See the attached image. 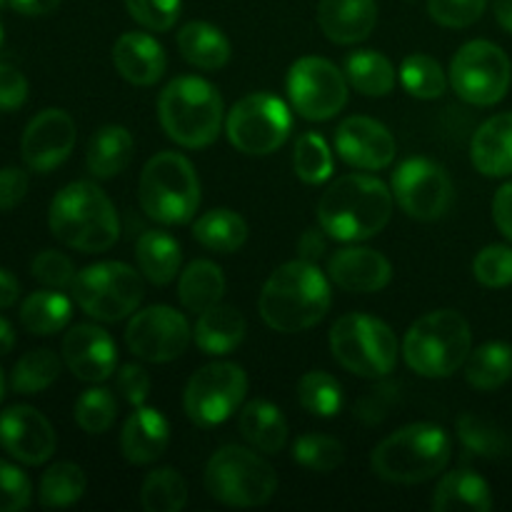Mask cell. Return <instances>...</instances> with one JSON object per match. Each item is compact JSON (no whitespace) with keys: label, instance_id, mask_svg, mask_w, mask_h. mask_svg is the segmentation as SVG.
<instances>
[{"label":"cell","instance_id":"obj_1","mask_svg":"<svg viewBox=\"0 0 512 512\" xmlns=\"http://www.w3.org/2000/svg\"><path fill=\"white\" fill-rule=\"evenodd\" d=\"M393 190L373 175L350 173L333 180L318 203L320 228L343 243L378 235L393 215Z\"/></svg>","mask_w":512,"mask_h":512},{"label":"cell","instance_id":"obj_2","mask_svg":"<svg viewBox=\"0 0 512 512\" xmlns=\"http://www.w3.org/2000/svg\"><path fill=\"white\" fill-rule=\"evenodd\" d=\"M333 303L330 283L310 260H290L280 265L260 293V318L278 333H303L313 328Z\"/></svg>","mask_w":512,"mask_h":512},{"label":"cell","instance_id":"obj_3","mask_svg":"<svg viewBox=\"0 0 512 512\" xmlns=\"http://www.w3.org/2000/svg\"><path fill=\"white\" fill-rule=\"evenodd\" d=\"M48 223L60 243L80 253H105L120 238V218L113 200L88 180L65 185L55 195Z\"/></svg>","mask_w":512,"mask_h":512},{"label":"cell","instance_id":"obj_4","mask_svg":"<svg viewBox=\"0 0 512 512\" xmlns=\"http://www.w3.org/2000/svg\"><path fill=\"white\" fill-rule=\"evenodd\" d=\"M453 443L440 425L413 423L388 435L370 455V468L388 483L415 485L443 473Z\"/></svg>","mask_w":512,"mask_h":512},{"label":"cell","instance_id":"obj_5","mask_svg":"<svg viewBox=\"0 0 512 512\" xmlns=\"http://www.w3.org/2000/svg\"><path fill=\"white\" fill-rule=\"evenodd\" d=\"M158 118L170 140L183 148H208L223 125V98L213 83L195 75L170 80L158 100Z\"/></svg>","mask_w":512,"mask_h":512},{"label":"cell","instance_id":"obj_6","mask_svg":"<svg viewBox=\"0 0 512 512\" xmlns=\"http://www.w3.org/2000/svg\"><path fill=\"white\" fill-rule=\"evenodd\" d=\"M473 345L470 325L458 310H433L408 328L405 363L423 378H450L463 368Z\"/></svg>","mask_w":512,"mask_h":512},{"label":"cell","instance_id":"obj_7","mask_svg":"<svg viewBox=\"0 0 512 512\" xmlns=\"http://www.w3.org/2000/svg\"><path fill=\"white\" fill-rule=\"evenodd\" d=\"M138 200L150 220L163 225H185L200 205V180L185 155L163 150L145 163L140 173Z\"/></svg>","mask_w":512,"mask_h":512},{"label":"cell","instance_id":"obj_8","mask_svg":"<svg viewBox=\"0 0 512 512\" xmlns=\"http://www.w3.org/2000/svg\"><path fill=\"white\" fill-rule=\"evenodd\" d=\"M205 490L230 508H258L275 495L278 475L253 450L223 445L205 465Z\"/></svg>","mask_w":512,"mask_h":512},{"label":"cell","instance_id":"obj_9","mask_svg":"<svg viewBox=\"0 0 512 512\" xmlns=\"http://www.w3.org/2000/svg\"><path fill=\"white\" fill-rule=\"evenodd\" d=\"M330 350L348 373L360 378H383L398 363V338L390 325L363 313H348L335 320Z\"/></svg>","mask_w":512,"mask_h":512},{"label":"cell","instance_id":"obj_10","mask_svg":"<svg viewBox=\"0 0 512 512\" xmlns=\"http://www.w3.org/2000/svg\"><path fill=\"white\" fill-rule=\"evenodd\" d=\"M75 303L100 323H118L135 313L143 300V278L138 270L120 260L88 265L73 280Z\"/></svg>","mask_w":512,"mask_h":512},{"label":"cell","instance_id":"obj_11","mask_svg":"<svg viewBox=\"0 0 512 512\" xmlns=\"http://www.w3.org/2000/svg\"><path fill=\"white\" fill-rule=\"evenodd\" d=\"M512 83L510 58L490 40H470L450 63V85L465 103L488 108L500 103Z\"/></svg>","mask_w":512,"mask_h":512},{"label":"cell","instance_id":"obj_12","mask_svg":"<svg viewBox=\"0 0 512 512\" xmlns=\"http://www.w3.org/2000/svg\"><path fill=\"white\" fill-rule=\"evenodd\" d=\"M293 118L288 105L270 93H250L230 108L228 140L245 155H270L288 140Z\"/></svg>","mask_w":512,"mask_h":512},{"label":"cell","instance_id":"obj_13","mask_svg":"<svg viewBox=\"0 0 512 512\" xmlns=\"http://www.w3.org/2000/svg\"><path fill=\"white\" fill-rule=\"evenodd\" d=\"M245 393H248V375L240 365L210 363L185 385V413L200 428H215L240 408Z\"/></svg>","mask_w":512,"mask_h":512},{"label":"cell","instance_id":"obj_14","mask_svg":"<svg viewBox=\"0 0 512 512\" xmlns=\"http://www.w3.org/2000/svg\"><path fill=\"white\" fill-rule=\"evenodd\" d=\"M395 203L408 213L410 218L433 223L440 220L455 200V188L443 165L428 158H410L398 165L390 180Z\"/></svg>","mask_w":512,"mask_h":512},{"label":"cell","instance_id":"obj_15","mask_svg":"<svg viewBox=\"0 0 512 512\" xmlns=\"http://www.w3.org/2000/svg\"><path fill=\"white\" fill-rule=\"evenodd\" d=\"M288 95L305 120H330L348 103V80L338 65L308 55L290 65Z\"/></svg>","mask_w":512,"mask_h":512},{"label":"cell","instance_id":"obj_16","mask_svg":"<svg viewBox=\"0 0 512 512\" xmlns=\"http://www.w3.org/2000/svg\"><path fill=\"white\" fill-rule=\"evenodd\" d=\"M193 330L183 313L170 305H150L133 315L125 328V343L130 353L148 363H170L180 358L190 345Z\"/></svg>","mask_w":512,"mask_h":512},{"label":"cell","instance_id":"obj_17","mask_svg":"<svg viewBox=\"0 0 512 512\" xmlns=\"http://www.w3.org/2000/svg\"><path fill=\"white\" fill-rule=\"evenodd\" d=\"M75 138V120L65 110H43L30 120L20 140L23 163L35 173H50L68 160L75 148Z\"/></svg>","mask_w":512,"mask_h":512},{"label":"cell","instance_id":"obj_18","mask_svg":"<svg viewBox=\"0 0 512 512\" xmlns=\"http://www.w3.org/2000/svg\"><path fill=\"white\" fill-rule=\"evenodd\" d=\"M340 160L358 170H383L395 160L398 145L383 123L365 115H350L335 130Z\"/></svg>","mask_w":512,"mask_h":512},{"label":"cell","instance_id":"obj_19","mask_svg":"<svg viewBox=\"0 0 512 512\" xmlns=\"http://www.w3.org/2000/svg\"><path fill=\"white\" fill-rule=\"evenodd\" d=\"M55 443L50 420L30 405H13L0 415V445L10 458L25 465H43L53 458Z\"/></svg>","mask_w":512,"mask_h":512},{"label":"cell","instance_id":"obj_20","mask_svg":"<svg viewBox=\"0 0 512 512\" xmlns=\"http://www.w3.org/2000/svg\"><path fill=\"white\" fill-rule=\"evenodd\" d=\"M63 360L70 373L83 383H103L118 368V350L103 328L80 323L65 333Z\"/></svg>","mask_w":512,"mask_h":512},{"label":"cell","instance_id":"obj_21","mask_svg":"<svg viewBox=\"0 0 512 512\" xmlns=\"http://www.w3.org/2000/svg\"><path fill=\"white\" fill-rule=\"evenodd\" d=\"M328 275L348 293H378L393 278V265L378 250L355 245L330 255Z\"/></svg>","mask_w":512,"mask_h":512},{"label":"cell","instance_id":"obj_22","mask_svg":"<svg viewBox=\"0 0 512 512\" xmlns=\"http://www.w3.org/2000/svg\"><path fill=\"white\" fill-rule=\"evenodd\" d=\"M378 23L375 0H320L318 25L325 38L338 45H355L368 38Z\"/></svg>","mask_w":512,"mask_h":512},{"label":"cell","instance_id":"obj_23","mask_svg":"<svg viewBox=\"0 0 512 512\" xmlns=\"http://www.w3.org/2000/svg\"><path fill=\"white\" fill-rule=\"evenodd\" d=\"M113 65L128 83L155 85L165 73V50L153 35L123 33L113 45Z\"/></svg>","mask_w":512,"mask_h":512},{"label":"cell","instance_id":"obj_24","mask_svg":"<svg viewBox=\"0 0 512 512\" xmlns=\"http://www.w3.org/2000/svg\"><path fill=\"white\" fill-rule=\"evenodd\" d=\"M170 443V425L155 408H135L120 433V450L133 465L155 463Z\"/></svg>","mask_w":512,"mask_h":512},{"label":"cell","instance_id":"obj_25","mask_svg":"<svg viewBox=\"0 0 512 512\" xmlns=\"http://www.w3.org/2000/svg\"><path fill=\"white\" fill-rule=\"evenodd\" d=\"M470 160L488 178L512 175V113L493 115L470 140Z\"/></svg>","mask_w":512,"mask_h":512},{"label":"cell","instance_id":"obj_26","mask_svg":"<svg viewBox=\"0 0 512 512\" xmlns=\"http://www.w3.org/2000/svg\"><path fill=\"white\" fill-rule=\"evenodd\" d=\"M193 338L205 355H228L243 343L245 318L233 305L218 303L198 315Z\"/></svg>","mask_w":512,"mask_h":512},{"label":"cell","instance_id":"obj_27","mask_svg":"<svg viewBox=\"0 0 512 512\" xmlns=\"http://www.w3.org/2000/svg\"><path fill=\"white\" fill-rule=\"evenodd\" d=\"M240 435L255 450L268 455H278L288 443V420L283 410L275 408L268 400H250L238 415Z\"/></svg>","mask_w":512,"mask_h":512},{"label":"cell","instance_id":"obj_28","mask_svg":"<svg viewBox=\"0 0 512 512\" xmlns=\"http://www.w3.org/2000/svg\"><path fill=\"white\" fill-rule=\"evenodd\" d=\"M430 505L435 512H488L493 510V493H490V485L473 470H453V473L443 475Z\"/></svg>","mask_w":512,"mask_h":512},{"label":"cell","instance_id":"obj_29","mask_svg":"<svg viewBox=\"0 0 512 512\" xmlns=\"http://www.w3.org/2000/svg\"><path fill=\"white\" fill-rule=\"evenodd\" d=\"M133 135L123 125H105L90 138L85 163L88 170L100 180L115 178L123 173L133 160Z\"/></svg>","mask_w":512,"mask_h":512},{"label":"cell","instance_id":"obj_30","mask_svg":"<svg viewBox=\"0 0 512 512\" xmlns=\"http://www.w3.org/2000/svg\"><path fill=\"white\" fill-rule=\"evenodd\" d=\"M178 50L200 70H218L230 60V40L215 25L193 20L178 30Z\"/></svg>","mask_w":512,"mask_h":512},{"label":"cell","instance_id":"obj_31","mask_svg":"<svg viewBox=\"0 0 512 512\" xmlns=\"http://www.w3.org/2000/svg\"><path fill=\"white\" fill-rule=\"evenodd\" d=\"M138 268L153 285H168L180 273V243L163 230H148L135 243Z\"/></svg>","mask_w":512,"mask_h":512},{"label":"cell","instance_id":"obj_32","mask_svg":"<svg viewBox=\"0 0 512 512\" xmlns=\"http://www.w3.org/2000/svg\"><path fill=\"white\" fill-rule=\"evenodd\" d=\"M225 293V275L210 260H193L188 268L180 273L178 280V295L180 303L190 310V313H203V310L213 308L220 303Z\"/></svg>","mask_w":512,"mask_h":512},{"label":"cell","instance_id":"obj_33","mask_svg":"<svg viewBox=\"0 0 512 512\" xmlns=\"http://www.w3.org/2000/svg\"><path fill=\"white\" fill-rule=\"evenodd\" d=\"M73 318V305L63 293L55 290H38L28 295L20 305V323L33 335H55Z\"/></svg>","mask_w":512,"mask_h":512},{"label":"cell","instance_id":"obj_34","mask_svg":"<svg viewBox=\"0 0 512 512\" xmlns=\"http://www.w3.org/2000/svg\"><path fill=\"white\" fill-rule=\"evenodd\" d=\"M193 238L213 253L230 255L243 248L248 240V223L228 208L210 210L193 225Z\"/></svg>","mask_w":512,"mask_h":512},{"label":"cell","instance_id":"obj_35","mask_svg":"<svg viewBox=\"0 0 512 512\" xmlns=\"http://www.w3.org/2000/svg\"><path fill=\"white\" fill-rule=\"evenodd\" d=\"M345 78L358 93L383 98L395 88V68L378 50H355L345 60Z\"/></svg>","mask_w":512,"mask_h":512},{"label":"cell","instance_id":"obj_36","mask_svg":"<svg viewBox=\"0 0 512 512\" xmlns=\"http://www.w3.org/2000/svg\"><path fill=\"white\" fill-rule=\"evenodd\" d=\"M465 378L475 390H498L512 378V345L485 343L470 350L465 360Z\"/></svg>","mask_w":512,"mask_h":512},{"label":"cell","instance_id":"obj_37","mask_svg":"<svg viewBox=\"0 0 512 512\" xmlns=\"http://www.w3.org/2000/svg\"><path fill=\"white\" fill-rule=\"evenodd\" d=\"M458 438L468 453L478 458H503L510 453L512 443L510 435L493 420L480 418L475 413L460 415L458 420Z\"/></svg>","mask_w":512,"mask_h":512},{"label":"cell","instance_id":"obj_38","mask_svg":"<svg viewBox=\"0 0 512 512\" xmlns=\"http://www.w3.org/2000/svg\"><path fill=\"white\" fill-rule=\"evenodd\" d=\"M58 375L60 360L53 350H30L15 363L13 375H10V388L18 395H38L45 388H50L58 380Z\"/></svg>","mask_w":512,"mask_h":512},{"label":"cell","instance_id":"obj_39","mask_svg":"<svg viewBox=\"0 0 512 512\" xmlns=\"http://www.w3.org/2000/svg\"><path fill=\"white\" fill-rule=\"evenodd\" d=\"M140 503L148 512H180L188 503V485L173 468H158L145 478Z\"/></svg>","mask_w":512,"mask_h":512},{"label":"cell","instance_id":"obj_40","mask_svg":"<svg viewBox=\"0 0 512 512\" xmlns=\"http://www.w3.org/2000/svg\"><path fill=\"white\" fill-rule=\"evenodd\" d=\"M85 473L75 463H55L40 478V503L45 508H68L85 493Z\"/></svg>","mask_w":512,"mask_h":512},{"label":"cell","instance_id":"obj_41","mask_svg":"<svg viewBox=\"0 0 512 512\" xmlns=\"http://www.w3.org/2000/svg\"><path fill=\"white\" fill-rule=\"evenodd\" d=\"M298 400L310 415L335 418L343 408V388L325 370H310L298 383Z\"/></svg>","mask_w":512,"mask_h":512},{"label":"cell","instance_id":"obj_42","mask_svg":"<svg viewBox=\"0 0 512 512\" xmlns=\"http://www.w3.org/2000/svg\"><path fill=\"white\" fill-rule=\"evenodd\" d=\"M400 83H403V88L413 98L420 100L440 98L445 88H448V80H445L440 63L425 53H413L403 60V65H400Z\"/></svg>","mask_w":512,"mask_h":512},{"label":"cell","instance_id":"obj_43","mask_svg":"<svg viewBox=\"0 0 512 512\" xmlns=\"http://www.w3.org/2000/svg\"><path fill=\"white\" fill-rule=\"evenodd\" d=\"M295 173L303 183L320 185L333 175V153L323 135L303 133L295 143Z\"/></svg>","mask_w":512,"mask_h":512},{"label":"cell","instance_id":"obj_44","mask_svg":"<svg viewBox=\"0 0 512 512\" xmlns=\"http://www.w3.org/2000/svg\"><path fill=\"white\" fill-rule=\"evenodd\" d=\"M293 460L313 473H333L345 460V448L330 435L308 433L293 443Z\"/></svg>","mask_w":512,"mask_h":512},{"label":"cell","instance_id":"obj_45","mask_svg":"<svg viewBox=\"0 0 512 512\" xmlns=\"http://www.w3.org/2000/svg\"><path fill=\"white\" fill-rule=\"evenodd\" d=\"M118 403L108 388H90L75 403V423L88 435H100L113 428Z\"/></svg>","mask_w":512,"mask_h":512},{"label":"cell","instance_id":"obj_46","mask_svg":"<svg viewBox=\"0 0 512 512\" xmlns=\"http://www.w3.org/2000/svg\"><path fill=\"white\" fill-rule=\"evenodd\" d=\"M473 275L485 288H505L512 283V248L488 245L473 260Z\"/></svg>","mask_w":512,"mask_h":512},{"label":"cell","instance_id":"obj_47","mask_svg":"<svg viewBox=\"0 0 512 512\" xmlns=\"http://www.w3.org/2000/svg\"><path fill=\"white\" fill-rule=\"evenodd\" d=\"M130 18L153 33H165L178 23L180 0H125Z\"/></svg>","mask_w":512,"mask_h":512},{"label":"cell","instance_id":"obj_48","mask_svg":"<svg viewBox=\"0 0 512 512\" xmlns=\"http://www.w3.org/2000/svg\"><path fill=\"white\" fill-rule=\"evenodd\" d=\"M488 0H428L430 18L445 28H468L478 23Z\"/></svg>","mask_w":512,"mask_h":512},{"label":"cell","instance_id":"obj_49","mask_svg":"<svg viewBox=\"0 0 512 512\" xmlns=\"http://www.w3.org/2000/svg\"><path fill=\"white\" fill-rule=\"evenodd\" d=\"M33 485L30 478L15 465L0 460V512H20L30 505Z\"/></svg>","mask_w":512,"mask_h":512},{"label":"cell","instance_id":"obj_50","mask_svg":"<svg viewBox=\"0 0 512 512\" xmlns=\"http://www.w3.org/2000/svg\"><path fill=\"white\" fill-rule=\"evenodd\" d=\"M75 275L78 273H75L73 260L68 255L58 253V250H43V253L35 255L33 278L48 288H68V285H73Z\"/></svg>","mask_w":512,"mask_h":512},{"label":"cell","instance_id":"obj_51","mask_svg":"<svg viewBox=\"0 0 512 512\" xmlns=\"http://www.w3.org/2000/svg\"><path fill=\"white\" fill-rule=\"evenodd\" d=\"M115 388L118 393L128 400L133 408H140V405L148 400L150 393V375L148 370L140 368V365L128 363L118 370V378H115Z\"/></svg>","mask_w":512,"mask_h":512},{"label":"cell","instance_id":"obj_52","mask_svg":"<svg viewBox=\"0 0 512 512\" xmlns=\"http://www.w3.org/2000/svg\"><path fill=\"white\" fill-rule=\"evenodd\" d=\"M28 100V80L15 65L0 63V110H18Z\"/></svg>","mask_w":512,"mask_h":512},{"label":"cell","instance_id":"obj_53","mask_svg":"<svg viewBox=\"0 0 512 512\" xmlns=\"http://www.w3.org/2000/svg\"><path fill=\"white\" fill-rule=\"evenodd\" d=\"M28 195V175L20 168H0V213L13 210Z\"/></svg>","mask_w":512,"mask_h":512},{"label":"cell","instance_id":"obj_54","mask_svg":"<svg viewBox=\"0 0 512 512\" xmlns=\"http://www.w3.org/2000/svg\"><path fill=\"white\" fill-rule=\"evenodd\" d=\"M493 218L495 225L505 238L512 240V183H505L493 198Z\"/></svg>","mask_w":512,"mask_h":512},{"label":"cell","instance_id":"obj_55","mask_svg":"<svg viewBox=\"0 0 512 512\" xmlns=\"http://www.w3.org/2000/svg\"><path fill=\"white\" fill-rule=\"evenodd\" d=\"M328 250V243H325V230L323 228H310L300 235L298 240V255L303 260H310V263H318L320 258Z\"/></svg>","mask_w":512,"mask_h":512},{"label":"cell","instance_id":"obj_56","mask_svg":"<svg viewBox=\"0 0 512 512\" xmlns=\"http://www.w3.org/2000/svg\"><path fill=\"white\" fill-rule=\"evenodd\" d=\"M388 390H390V385H383V388H380V390H370L368 398H365L363 403H360V413H358V410H355V415H360V418L370 420V423H375V420H383L385 413H388L390 403H393V400H385V398H388V395H385V393H388Z\"/></svg>","mask_w":512,"mask_h":512},{"label":"cell","instance_id":"obj_57","mask_svg":"<svg viewBox=\"0 0 512 512\" xmlns=\"http://www.w3.org/2000/svg\"><path fill=\"white\" fill-rule=\"evenodd\" d=\"M63 0H10V8L23 15H48L53 13Z\"/></svg>","mask_w":512,"mask_h":512},{"label":"cell","instance_id":"obj_58","mask_svg":"<svg viewBox=\"0 0 512 512\" xmlns=\"http://www.w3.org/2000/svg\"><path fill=\"white\" fill-rule=\"evenodd\" d=\"M18 295L20 283L15 280V275L10 270L0 268V308H10L18 300Z\"/></svg>","mask_w":512,"mask_h":512},{"label":"cell","instance_id":"obj_59","mask_svg":"<svg viewBox=\"0 0 512 512\" xmlns=\"http://www.w3.org/2000/svg\"><path fill=\"white\" fill-rule=\"evenodd\" d=\"M495 20L500 23V28L508 30L512 35V0H493Z\"/></svg>","mask_w":512,"mask_h":512},{"label":"cell","instance_id":"obj_60","mask_svg":"<svg viewBox=\"0 0 512 512\" xmlns=\"http://www.w3.org/2000/svg\"><path fill=\"white\" fill-rule=\"evenodd\" d=\"M15 345V333L13 325L5 318H0V355H8Z\"/></svg>","mask_w":512,"mask_h":512},{"label":"cell","instance_id":"obj_61","mask_svg":"<svg viewBox=\"0 0 512 512\" xmlns=\"http://www.w3.org/2000/svg\"><path fill=\"white\" fill-rule=\"evenodd\" d=\"M3 390H5V378H3V370H0V400H3Z\"/></svg>","mask_w":512,"mask_h":512},{"label":"cell","instance_id":"obj_62","mask_svg":"<svg viewBox=\"0 0 512 512\" xmlns=\"http://www.w3.org/2000/svg\"><path fill=\"white\" fill-rule=\"evenodd\" d=\"M0 45H3V23H0Z\"/></svg>","mask_w":512,"mask_h":512},{"label":"cell","instance_id":"obj_63","mask_svg":"<svg viewBox=\"0 0 512 512\" xmlns=\"http://www.w3.org/2000/svg\"><path fill=\"white\" fill-rule=\"evenodd\" d=\"M5 3H10V0H0V5H5Z\"/></svg>","mask_w":512,"mask_h":512}]
</instances>
